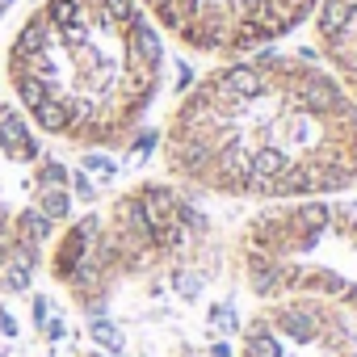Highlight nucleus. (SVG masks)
I'll return each instance as SVG.
<instances>
[{"label":"nucleus","mask_w":357,"mask_h":357,"mask_svg":"<svg viewBox=\"0 0 357 357\" xmlns=\"http://www.w3.org/2000/svg\"><path fill=\"white\" fill-rule=\"evenodd\" d=\"M164 38L194 55L236 59L298 30L315 0H139Z\"/></svg>","instance_id":"obj_6"},{"label":"nucleus","mask_w":357,"mask_h":357,"mask_svg":"<svg viewBox=\"0 0 357 357\" xmlns=\"http://www.w3.org/2000/svg\"><path fill=\"white\" fill-rule=\"evenodd\" d=\"M311 26L324 68L357 105V0H315Z\"/></svg>","instance_id":"obj_8"},{"label":"nucleus","mask_w":357,"mask_h":357,"mask_svg":"<svg viewBox=\"0 0 357 357\" xmlns=\"http://www.w3.org/2000/svg\"><path fill=\"white\" fill-rule=\"evenodd\" d=\"M76 215L72 172L0 84V298L34 290L47 248Z\"/></svg>","instance_id":"obj_5"},{"label":"nucleus","mask_w":357,"mask_h":357,"mask_svg":"<svg viewBox=\"0 0 357 357\" xmlns=\"http://www.w3.org/2000/svg\"><path fill=\"white\" fill-rule=\"evenodd\" d=\"M5 5H9V0H0V9H5Z\"/></svg>","instance_id":"obj_9"},{"label":"nucleus","mask_w":357,"mask_h":357,"mask_svg":"<svg viewBox=\"0 0 357 357\" xmlns=\"http://www.w3.org/2000/svg\"><path fill=\"white\" fill-rule=\"evenodd\" d=\"M43 278L84 324L185 353L236 286L231 231L185 185L143 176L59 227Z\"/></svg>","instance_id":"obj_2"},{"label":"nucleus","mask_w":357,"mask_h":357,"mask_svg":"<svg viewBox=\"0 0 357 357\" xmlns=\"http://www.w3.org/2000/svg\"><path fill=\"white\" fill-rule=\"evenodd\" d=\"M0 84L59 151H122L168 84V43L139 0H30Z\"/></svg>","instance_id":"obj_3"},{"label":"nucleus","mask_w":357,"mask_h":357,"mask_svg":"<svg viewBox=\"0 0 357 357\" xmlns=\"http://www.w3.org/2000/svg\"><path fill=\"white\" fill-rule=\"evenodd\" d=\"M240 357H357V332L315 303H257L240 324Z\"/></svg>","instance_id":"obj_7"},{"label":"nucleus","mask_w":357,"mask_h":357,"mask_svg":"<svg viewBox=\"0 0 357 357\" xmlns=\"http://www.w3.org/2000/svg\"><path fill=\"white\" fill-rule=\"evenodd\" d=\"M168 181L219 202H311L357 190V105L324 63L286 51L219 59L172 105Z\"/></svg>","instance_id":"obj_1"},{"label":"nucleus","mask_w":357,"mask_h":357,"mask_svg":"<svg viewBox=\"0 0 357 357\" xmlns=\"http://www.w3.org/2000/svg\"><path fill=\"white\" fill-rule=\"evenodd\" d=\"M236 286L252 303H315L357 332V206L273 202L231 231Z\"/></svg>","instance_id":"obj_4"}]
</instances>
